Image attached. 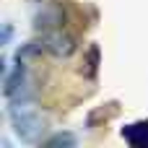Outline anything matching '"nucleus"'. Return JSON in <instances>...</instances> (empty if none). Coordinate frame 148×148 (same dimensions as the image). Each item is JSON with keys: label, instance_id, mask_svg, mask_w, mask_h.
Wrapping results in <instances>:
<instances>
[{"label": "nucleus", "instance_id": "f257e3e1", "mask_svg": "<svg viewBox=\"0 0 148 148\" xmlns=\"http://www.w3.org/2000/svg\"><path fill=\"white\" fill-rule=\"evenodd\" d=\"M10 122H13V133H16V138H18L21 143H26V146L39 143L42 135H44V130H47V122H44L39 114L29 112V109H23V112L10 109Z\"/></svg>", "mask_w": 148, "mask_h": 148}, {"label": "nucleus", "instance_id": "f03ea898", "mask_svg": "<svg viewBox=\"0 0 148 148\" xmlns=\"http://www.w3.org/2000/svg\"><path fill=\"white\" fill-rule=\"evenodd\" d=\"M21 88H26V68H23L21 60H16L13 70H5L3 73V94H5V99H10Z\"/></svg>", "mask_w": 148, "mask_h": 148}, {"label": "nucleus", "instance_id": "7ed1b4c3", "mask_svg": "<svg viewBox=\"0 0 148 148\" xmlns=\"http://www.w3.org/2000/svg\"><path fill=\"white\" fill-rule=\"evenodd\" d=\"M44 47H47V52L55 55V57H68V55H73V49H75V39H73L70 34L52 31V34H47Z\"/></svg>", "mask_w": 148, "mask_h": 148}, {"label": "nucleus", "instance_id": "20e7f679", "mask_svg": "<svg viewBox=\"0 0 148 148\" xmlns=\"http://www.w3.org/2000/svg\"><path fill=\"white\" fill-rule=\"evenodd\" d=\"M122 138H125L130 146H135V148L148 146V122H133V125H125V127H122Z\"/></svg>", "mask_w": 148, "mask_h": 148}, {"label": "nucleus", "instance_id": "39448f33", "mask_svg": "<svg viewBox=\"0 0 148 148\" xmlns=\"http://www.w3.org/2000/svg\"><path fill=\"white\" fill-rule=\"evenodd\" d=\"M75 143H78V138L73 135V133H57V135H52L49 140H44V146L47 148H75Z\"/></svg>", "mask_w": 148, "mask_h": 148}, {"label": "nucleus", "instance_id": "423d86ee", "mask_svg": "<svg viewBox=\"0 0 148 148\" xmlns=\"http://www.w3.org/2000/svg\"><path fill=\"white\" fill-rule=\"evenodd\" d=\"M60 23V13L57 10H44V13H39L36 16V29H49V26H57Z\"/></svg>", "mask_w": 148, "mask_h": 148}, {"label": "nucleus", "instance_id": "0eeeda50", "mask_svg": "<svg viewBox=\"0 0 148 148\" xmlns=\"http://www.w3.org/2000/svg\"><path fill=\"white\" fill-rule=\"evenodd\" d=\"M10 34H13V29H10V23H5V29H3V44L10 42Z\"/></svg>", "mask_w": 148, "mask_h": 148}]
</instances>
